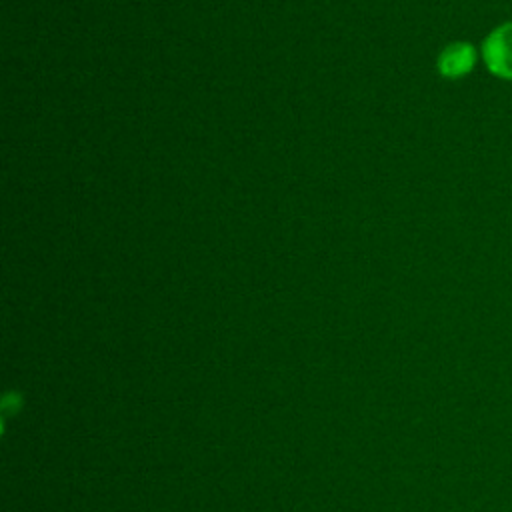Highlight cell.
<instances>
[{"label": "cell", "mask_w": 512, "mask_h": 512, "mask_svg": "<svg viewBox=\"0 0 512 512\" xmlns=\"http://www.w3.org/2000/svg\"><path fill=\"white\" fill-rule=\"evenodd\" d=\"M482 58L494 76L512 80V22L500 24L486 36Z\"/></svg>", "instance_id": "6da1fadb"}, {"label": "cell", "mask_w": 512, "mask_h": 512, "mask_svg": "<svg viewBox=\"0 0 512 512\" xmlns=\"http://www.w3.org/2000/svg\"><path fill=\"white\" fill-rule=\"evenodd\" d=\"M476 62V50L468 42H452L438 56V70L446 78L466 76Z\"/></svg>", "instance_id": "7a4b0ae2"}]
</instances>
